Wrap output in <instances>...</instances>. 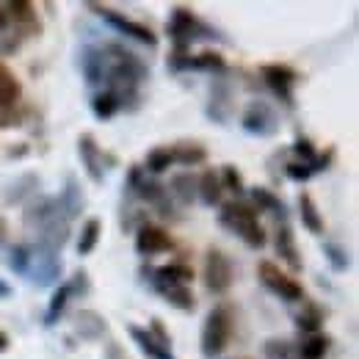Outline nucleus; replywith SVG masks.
Returning a JSON list of instances; mask_svg holds the SVG:
<instances>
[{
  "label": "nucleus",
  "mask_w": 359,
  "mask_h": 359,
  "mask_svg": "<svg viewBox=\"0 0 359 359\" xmlns=\"http://www.w3.org/2000/svg\"><path fill=\"white\" fill-rule=\"evenodd\" d=\"M102 47V89L111 91L125 111H135L141 100V83L149 78L147 64L119 42Z\"/></svg>",
  "instance_id": "1"
},
{
  "label": "nucleus",
  "mask_w": 359,
  "mask_h": 359,
  "mask_svg": "<svg viewBox=\"0 0 359 359\" xmlns=\"http://www.w3.org/2000/svg\"><path fill=\"white\" fill-rule=\"evenodd\" d=\"M22 224L31 232L36 246H45L50 252H61L69 241V226L72 222L67 219V213L61 210L55 196H42L28 202L25 213H22Z\"/></svg>",
  "instance_id": "2"
},
{
  "label": "nucleus",
  "mask_w": 359,
  "mask_h": 359,
  "mask_svg": "<svg viewBox=\"0 0 359 359\" xmlns=\"http://www.w3.org/2000/svg\"><path fill=\"white\" fill-rule=\"evenodd\" d=\"M219 224L238 235L249 249H263L269 243V235L260 224V213L249 202H226L219 213Z\"/></svg>",
  "instance_id": "3"
},
{
  "label": "nucleus",
  "mask_w": 359,
  "mask_h": 359,
  "mask_svg": "<svg viewBox=\"0 0 359 359\" xmlns=\"http://www.w3.org/2000/svg\"><path fill=\"white\" fill-rule=\"evenodd\" d=\"M169 39H172V55L175 58H188V50L194 42H199V39H222L208 22H202L191 8H185V6H177L175 11H172V17H169Z\"/></svg>",
  "instance_id": "4"
},
{
  "label": "nucleus",
  "mask_w": 359,
  "mask_h": 359,
  "mask_svg": "<svg viewBox=\"0 0 359 359\" xmlns=\"http://www.w3.org/2000/svg\"><path fill=\"white\" fill-rule=\"evenodd\" d=\"M232 332H235V313L229 304H216L208 318H205V326H202V337H199V348H202V357L205 359H216L222 357L232 340Z\"/></svg>",
  "instance_id": "5"
},
{
  "label": "nucleus",
  "mask_w": 359,
  "mask_h": 359,
  "mask_svg": "<svg viewBox=\"0 0 359 359\" xmlns=\"http://www.w3.org/2000/svg\"><path fill=\"white\" fill-rule=\"evenodd\" d=\"M31 255H28V269H25V279L36 287H50V285H58L61 279V257L58 252H50L45 246H36V243H28Z\"/></svg>",
  "instance_id": "6"
},
{
  "label": "nucleus",
  "mask_w": 359,
  "mask_h": 359,
  "mask_svg": "<svg viewBox=\"0 0 359 359\" xmlns=\"http://www.w3.org/2000/svg\"><path fill=\"white\" fill-rule=\"evenodd\" d=\"M20 100H22V83H20L17 75L0 61V128L22 125Z\"/></svg>",
  "instance_id": "7"
},
{
  "label": "nucleus",
  "mask_w": 359,
  "mask_h": 359,
  "mask_svg": "<svg viewBox=\"0 0 359 359\" xmlns=\"http://www.w3.org/2000/svg\"><path fill=\"white\" fill-rule=\"evenodd\" d=\"M241 128L249 135L271 138L279 130V116H276V111H273L269 100H252L241 114Z\"/></svg>",
  "instance_id": "8"
},
{
  "label": "nucleus",
  "mask_w": 359,
  "mask_h": 359,
  "mask_svg": "<svg viewBox=\"0 0 359 359\" xmlns=\"http://www.w3.org/2000/svg\"><path fill=\"white\" fill-rule=\"evenodd\" d=\"M202 279H205V287L213 296H224L226 290L232 287L235 271H232V263H229V257L222 249H208L205 266H202Z\"/></svg>",
  "instance_id": "9"
},
{
  "label": "nucleus",
  "mask_w": 359,
  "mask_h": 359,
  "mask_svg": "<svg viewBox=\"0 0 359 359\" xmlns=\"http://www.w3.org/2000/svg\"><path fill=\"white\" fill-rule=\"evenodd\" d=\"M257 276H260V282L269 287L271 293L279 296L282 302H304V287H302L290 273H285L276 263L263 260V263L257 266Z\"/></svg>",
  "instance_id": "10"
},
{
  "label": "nucleus",
  "mask_w": 359,
  "mask_h": 359,
  "mask_svg": "<svg viewBox=\"0 0 359 359\" xmlns=\"http://www.w3.org/2000/svg\"><path fill=\"white\" fill-rule=\"evenodd\" d=\"M89 8L94 11V14H100L111 28H116L119 34H125V36H130V39H135V42H141V45H147V47H158V36H155L144 22H135V20H130V17L114 11L111 6L89 3Z\"/></svg>",
  "instance_id": "11"
},
{
  "label": "nucleus",
  "mask_w": 359,
  "mask_h": 359,
  "mask_svg": "<svg viewBox=\"0 0 359 359\" xmlns=\"http://www.w3.org/2000/svg\"><path fill=\"white\" fill-rule=\"evenodd\" d=\"M260 78L279 97V102L285 108H293V86L299 83L296 69H290L287 64H263L260 67Z\"/></svg>",
  "instance_id": "12"
},
{
  "label": "nucleus",
  "mask_w": 359,
  "mask_h": 359,
  "mask_svg": "<svg viewBox=\"0 0 359 359\" xmlns=\"http://www.w3.org/2000/svg\"><path fill=\"white\" fill-rule=\"evenodd\" d=\"M235 102H232V83L226 81L224 75H216V81L210 83V100H208V119L216 125H226L232 119Z\"/></svg>",
  "instance_id": "13"
},
{
  "label": "nucleus",
  "mask_w": 359,
  "mask_h": 359,
  "mask_svg": "<svg viewBox=\"0 0 359 359\" xmlns=\"http://www.w3.org/2000/svg\"><path fill=\"white\" fill-rule=\"evenodd\" d=\"M6 14H8V22H14V28L22 39H31V36L42 34V22H39V14H36L34 3L11 0V3H6Z\"/></svg>",
  "instance_id": "14"
},
{
  "label": "nucleus",
  "mask_w": 359,
  "mask_h": 359,
  "mask_svg": "<svg viewBox=\"0 0 359 359\" xmlns=\"http://www.w3.org/2000/svg\"><path fill=\"white\" fill-rule=\"evenodd\" d=\"M169 249H172V238H169V232L163 226L149 224V222H144V224L138 226V232H135V252L141 257H152V255H161V252H169Z\"/></svg>",
  "instance_id": "15"
},
{
  "label": "nucleus",
  "mask_w": 359,
  "mask_h": 359,
  "mask_svg": "<svg viewBox=\"0 0 359 359\" xmlns=\"http://www.w3.org/2000/svg\"><path fill=\"white\" fill-rule=\"evenodd\" d=\"M78 158H81V166H83L86 177H89L94 185H100L102 177H105V172H102L105 163H102V152H100V147H97L94 133L78 135Z\"/></svg>",
  "instance_id": "16"
},
{
  "label": "nucleus",
  "mask_w": 359,
  "mask_h": 359,
  "mask_svg": "<svg viewBox=\"0 0 359 359\" xmlns=\"http://www.w3.org/2000/svg\"><path fill=\"white\" fill-rule=\"evenodd\" d=\"M273 246H276L279 260H282L287 269L293 271V273H299V271L304 269L302 255H299V246H296V235H293V229H290V224H287V222H276Z\"/></svg>",
  "instance_id": "17"
},
{
  "label": "nucleus",
  "mask_w": 359,
  "mask_h": 359,
  "mask_svg": "<svg viewBox=\"0 0 359 359\" xmlns=\"http://www.w3.org/2000/svg\"><path fill=\"white\" fill-rule=\"evenodd\" d=\"M55 199H58V205H61V210L67 213L69 222H75V219L83 213V208H86V194L81 191L78 177H67L64 188H61V194H58Z\"/></svg>",
  "instance_id": "18"
},
{
  "label": "nucleus",
  "mask_w": 359,
  "mask_h": 359,
  "mask_svg": "<svg viewBox=\"0 0 359 359\" xmlns=\"http://www.w3.org/2000/svg\"><path fill=\"white\" fill-rule=\"evenodd\" d=\"M36 188H39V177H36L34 172H28V175L14 180L11 185H6L3 199H6V205H22V202H28V199L34 202Z\"/></svg>",
  "instance_id": "19"
},
{
  "label": "nucleus",
  "mask_w": 359,
  "mask_h": 359,
  "mask_svg": "<svg viewBox=\"0 0 359 359\" xmlns=\"http://www.w3.org/2000/svg\"><path fill=\"white\" fill-rule=\"evenodd\" d=\"M81 72L86 86H102V47L86 45L81 50Z\"/></svg>",
  "instance_id": "20"
},
{
  "label": "nucleus",
  "mask_w": 359,
  "mask_h": 359,
  "mask_svg": "<svg viewBox=\"0 0 359 359\" xmlns=\"http://www.w3.org/2000/svg\"><path fill=\"white\" fill-rule=\"evenodd\" d=\"M152 287H155L172 307H177L180 313H194V310H196V299H194V293H191L188 285H161V282H152Z\"/></svg>",
  "instance_id": "21"
},
{
  "label": "nucleus",
  "mask_w": 359,
  "mask_h": 359,
  "mask_svg": "<svg viewBox=\"0 0 359 359\" xmlns=\"http://www.w3.org/2000/svg\"><path fill=\"white\" fill-rule=\"evenodd\" d=\"M72 326H75V332L81 334V340H100V337L108 332L105 318L100 313H94V310H81V313L75 315Z\"/></svg>",
  "instance_id": "22"
},
{
  "label": "nucleus",
  "mask_w": 359,
  "mask_h": 359,
  "mask_svg": "<svg viewBox=\"0 0 359 359\" xmlns=\"http://www.w3.org/2000/svg\"><path fill=\"white\" fill-rule=\"evenodd\" d=\"M149 282H161V285H191L194 282V269L188 263H169L161 269L149 271Z\"/></svg>",
  "instance_id": "23"
},
{
  "label": "nucleus",
  "mask_w": 359,
  "mask_h": 359,
  "mask_svg": "<svg viewBox=\"0 0 359 359\" xmlns=\"http://www.w3.org/2000/svg\"><path fill=\"white\" fill-rule=\"evenodd\" d=\"M222 194H224L222 180H219V175L213 169H208V172H202V177H196V196L202 199L205 208L222 205Z\"/></svg>",
  "instance_id": "24"
},
{
  "label": "nucleus",
  "mask_w": 359,
  "mask_h": 359,
  "mask_svg": "<svg viewBox=\"0 0 359 359\" xmlns=\"http://www.w3.org/2000/svg\"><path fill=\"white\" fill-rule=\"evenodd\" d=\"M128 332H130V337H133L135 343H138V348L147 354L149 359H177L175 354H172V348H166V346H161L147 329H141V326H135V323H130L128 326Z\"/></svg>",
  "instance_id": "25"
},
{
  "label": "nucleus",
  "mask_w": 359,
  "mask_h": 359,
  "mask_svg": "<svg viewBox=\"0 0 359 359\" xmlns=\"http://www.w3.org/2000/svg\"><path fill=\"white\" fill-rule=\"evenodd\" d=\"M169 196H175L182 208H191L196 202V177L191 172H180L172 177V182L166 185Z\"/></svg>",
  "instance_id": "26"
},
{
  "label": "nucleus",
  "mask_w": 359,
  "mask_h": 359,
  "mask_svg": "<svg viewBox=\"0 0 359 359\" xmlns=\"http://www.w3.org/2000/svg\"><path fill=\"white\" fill-rule=\"evenodd\" d=\"M169 152H172V161L180 166H199V163L208 161V149L196 141H180Z\"/></svg>",
  "instance_id": "27"
},
{
  "label": "nucleus",
  "mask_w": 359,
  "mask_h": 359,
  "mask_svg": "<svg viewBox=\"0 0 359 359\" xmlns=\"http://www.w3.org/2000/svg\"><path fill=\"white\" fill-rule=\"evenodd\" d=\"M252 199H255V208H257V213L260 210H269L276 216V222H287V208H285V202L276 196V194H271L269 188H252Z\"/></svg>",
  "instance_id": "28"
},
{
  "label": "nucleus",
  "mask_w": 359,
  "mask_h": 359,
  "mask_svg": "<svg viewBox=\"0 0 359 359\" xmlns=\"http://www.w3.org/2000/svg\"><path fill=\"white\" fill-rule=\"evenodd\" d=\"M72 296H75L72 282H61V285H58V290L53 293L50 304H47L45 326H55V320H58V318H61V313L67 310V304H69V299H72Z\"/></svg>",
  "instance_id": "29"
},
{
  "label": "nucleus",
  "mask_w": 359,
  "mask_h": 359,
  "mask_svg": "<svg viewBox=\"0 0 359 359\" xmlns=\"http://www.w3.org/2000/svg\"><path fill=\"white\" fill-rule=\"evenodd\" d=\"M188 69H199V72H216V75H224L226 61H224V55H222L219 50H202L199 55H191Z\"/></svg>",
  "instance_id": "30"
},
{
  "label": "nucleus",
  "mask_w": 359,
  "mask_h": 359,
  "mask_svg": "<svg viewBox=\"0 0 359 359\" xmlns=\"http://www.w3.org/2000/svg\"><path fill=\"white\" fill-rule=\"evenodd\" d=\"M122 111V105H119V100L111 94V91H97L94 97H91V114L100 119V122H108V119H114L116 114Z\"/></svg>",
  "instance_id": "31"
},
{
  "label": "nucleus",
  "mask_w": 359,
  "mask_h": 359,
  "mask_svg": "<svg viewBox=\"0 0 359 359\" xmlns=\"http://www.w3.org/2000/svg\"><path fill=\"white\" fill-rule=\"evenodd\" d=\"M299 216H302V224L307 226L313 235H323V219H320V213H318V208H315L313 196H310L307 191H302V194H299Z\"/></svg>",
  "instance_id": "32"
},
{
  "label": "nucleus",
  "mask_w": 359,
  "mask_h": 359,
  "mask_svg": "<svg viewBox=\"0 0 359 359\" xmlns=\"http://www.w3.org/2000/svg\"><path fill=\"white\" fill-rule=\"evenodd\" d=\"M296 326L304 334H320V329H323V310L318 304H313V302H307L304 310L296 315Z\"/></svg>",
  "instance_id": "33"
},
{
  "label": "nucleus",
  "mask_w": 359,
  "mask_h": 359,
  "mask_svg": "<svg viewBox=\"0 0 359 359\" xmlns=\"http://www.w3.org/2000/svg\"><path fill=\"white\" fill-rule=\"evenodd\" d=\"M329 337L326 334H304V340L296 346L299 348V359H323L329 351Z\"/></svg>",
  "instance_id": "34"
},
{
  "label": "nucleus",
  "mask_w": 359,
  "mask_h": 359,
  "mask_svg": "<svg viewBox=\"0 0 359 359\" xmlns=\"http://www.w3.org/2000/svg\"><path fill=\"white\" fill-rule=\"evenodd\" d=\"M100 232H102V222H100V219H89V222L83 224L81 238H78V255H81V257H86V255H91V252L97 249Z\"/></svg>",
  "instance_id": "35"
},
{
  "label": "nucleus",
  "mask_w": 359,
  "mask_h": 359,
  "mask_svg": "<svg viewBox=\"0 0 359 359\" xmlns=\"http://www.w3.org/2000/svg\"><path fill=\"white\" fill-rule=\"evenodd\" d=\"M266 359H299V348L290 340H266L263 346Z\"/></svg>",
  "instance_id": "36"
},
{
  "label": "nucleus",
  "mask_w": 359,
  "mask_h": 359,
  "mask_svg": "<svg viewBox=\"0 0 359 359\" xmlns=\"http://www.w3.org/2000/svg\"><path fill=\"white\" fill-rule=\"evenodd\" d=\"M172 163H175V161H172L169 147H155V149H149V155H147V172H152V175L169 172Z\"/></svg>",
  "instance_id": "37"
},
{
  "label": "nucleus",
  "mask_w": 359,
  "mask_h": 359,
  "mask_svg": "<svg viewBox=\"0 0 359 359\" xmlns=\"http://www.w3.org/2000/svg\"><path fill=\"white\" fill-rule=\"evenodd\" d=\"M323 257L329 260L332 271H337V273L348 271V266H351V257H348V252H346L343 246H337V243H323Z\"/></svg>",
  "instance_id": "38"
},
{
  "label": "nucleus",
  "mask_w": 359,
  "mask_h": 359,
  "mask_svg": "<svg viewBox=\"0 0 359 359\" xmlns=\"http://www.w3.org/2000/svg\"><path fill=\"white\" fill-rule=\"evenodd\" d=\"M219 180H222V188H226V191H232L235 196H241L243 191H246V182H243V175L232 166V163H226L224 169H222V175H219Z\"/></svg>",
  "instance_id": "39"
},
{
  "label": "nucleus",
  "mask_w": 359,
  "mask_h": 359,
  "mask_svg": "<svg viewBox=\"0 0 359 359\" xmlns=\"http://www.w3.org/2000/svg\"><path fill=\"white\" fill-rule=\"evenodd\" d=\"M28 255H31L28 243H20V246H14V249L8 252V257H6L8 269L14 271V273H20V276H25V269H28Z\"/></svg>",
  "instance_id": "40"
},
{
  "label": "nucleus",
  "mask_w": 359,
  "mask_h": 359,
  "mask_svg": "<svg viewBox=\"0 0 359 359\" xmlns=\"http://www.w3.org/2000/svg\"><path fill=\"white\" fill-rule=\"evenodd\" d=\"M293 152H296V158H299L302 163H307V166L313 169L315 158H318V149H315V144L307 135H299V138L293 141Z\"/></svg>",
  "instance_id": "41"
},
{
  "label": "nucleus",
  "mask_w": 359,
  "mask_h": 359,
  "mask_svg": "<svg viewBox=\"0 0 359 359\" xmlns=\"http://www.w3.org/2000/svg\"><path fill=\"white\" fill-rule=\"evenodd\" d=\"M285 175L293 182H307L313 177V169L307 163H302V161H290V163H285Z\"/></svg>",
  "instance_id": "42"
},
{
  "label": "nucleus",
  "mask_w": 359,
  "mask_h": 359,
  "mask_svg": "<svg viewBox=\"0 0 359 359\" xmlns=\"http://www.w3.org/2000/svg\"><path fill=\"white\" fill-rule=\"evenodd\" d=\"M105 359H130V357L125 354V348H122L119 343H114V340H111V343L105 346Z\"/></svg>",
  "instance_id": "43"
},
{
  "label": "nucleus",
  "mask_w": 359,
  "mask_h": 359,
  "mask_svg": "<svg viewBox=\"0 0 359 359\" xmlns=\"http://www.w3.org/2000/svg\"><path fill=\"white\" fill-rule=\"evenodd\" d=\"M8 14H6V3H0V34H6L8 31Z\"/></svg>",
  "instance_id": "44"
},
{
  "label": "nucleus",
  "mask_w": 359,
  "mask_h": 359,
  "mask_svg": "<svg viewBox=\"0 0 359 359\" xmlns=\"http://www.w3.org/2000/svg\"><path fill=\"white\" fill-rule=\"evenodd\" d=\"M8 346H11V340H8V334L0 329V354H6V351H8Z\"/></svg>",
  "instance_id": "45"
},
{
  "label": "nucleus",
  "mask_w": 359,
  "mask_h": 359,
  "mask_svg": "<svg viewBox=\"0 0 359 359\" xmlns=\"http://www.w3.org/2000/svg\"><path fill=\"white\" fill-rule=\"evenodd\" d=\"M11 296V287H8V282L0 276V299H8Z\"/></svg>",
  "instance_id": "46"
},
{
  "label": "nucleus",
  "mask_w": 359,
  "mask_h": 359,
  "mask_svg": "<svg viewBox=\"0 0 359 359\" xmlns=\"http://www.w3.org/2000/svg\"><path fill=\"white\" fill-rule=\"evenodd\" d=\"M6 238H8V222H6L3 216H0V243H3Z\"/></svg>",
  "instance_id": "47"
}]
</instances>
